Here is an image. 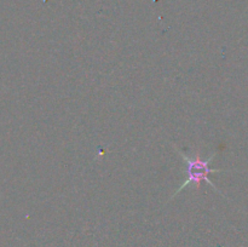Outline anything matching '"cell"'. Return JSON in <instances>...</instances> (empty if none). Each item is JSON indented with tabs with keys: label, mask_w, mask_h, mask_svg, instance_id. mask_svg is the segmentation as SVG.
<instances>
[{
	"label": "cell",
	"mask_w": 248,
	"mask_h": 247,
	"mask_svg": "<svg viewBox=\"0 0 248 247\" xmlns=\"http://www.w3.org/2000/svg\"><path fill=\"white\" fill-rule=\"evenodd\" d=\"M176 150L178 152V154L183 157L184 161H186V174H188V177H186V181H184L183 183L179 185V188L177 189L176 193L172 195V199H173L177 194L181 193L184 188H186V186H189V185L194 186L195 189H200L201 183H202V182H206V183L210 184L212 188H215L216 190L218 191V189L216 188V185L212 183V181L208 178V176H210L211 173L222 172V170L211 169L210 167V162L212 161L213 157L216 156V153L215 154L211 155L210 157H207L206 160H203L202 157H201L200 154H196V155H194V156H189V155L184 154L183 152L178 150L177 148H176ZM218 193H219V191H218Z\"/></svg>",
	"instance_id": "obj_1"
}]
</instances>
